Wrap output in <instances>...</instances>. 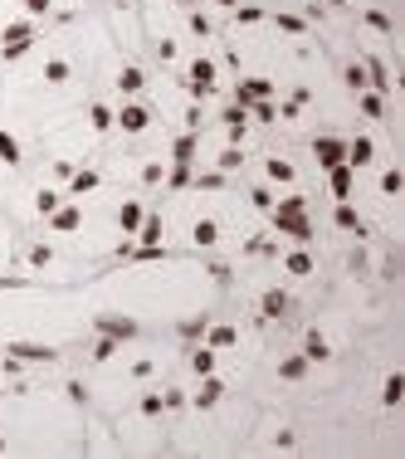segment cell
<instances>
[{
	"label": "cell",
	"mask_w": 405,
	"mask_h": 459,
	"mask_svg": "<svg viewBox=\"0 0 405 459\" xmlns=\"http://www.w3.org/2000/svg\"><path fill=\"white\" fill-rule=\"evenodd\" d=\"M220 396H225V381L210 371V376H201V391L191 396V406H196V411H210V406H220Z\"/></svg>",
	"instance_id": "obj_7"
},
{
	"label": "cell",
	"mask_w": 405,
	"mask_h": 459,
	"mask_svg": "<svg viewBox=\"0 0 405 459\" xmlns=\"http://www.w3.org/2000/svg\"><path fill=\"white\" fill-rule=\"evenodd\" d=\"M191 29H196V34H210V20H205L201 10H196V15H191Z\"/></svg>",
	"instance_id": "obj_48"
},
{
	"label": "cell",
	"mask_w": 405,
	"mask_h": 459,
	"mask_svg": "<svg viewBox=\"0 0 405 459\" xmlns=\"http://www.w3.org/2000/svg\"><path fill=\"white\" fill-rule=\"evenodd\" d=\"M274 230H279V234H288V239H298V244L312 239V225H307L303 211H279V206H274Z\"/></svg>",
	"instance_id": "obj_3"
},
{
	"label": "cell",
	"mask_w": 405,
	"mask_h": 459,
	"mask_svg": "<svg viewBox=\"0 0 405 459\" xmlns=\"http://www.w3.org/2000/svg\"><path fill=\"white\" fill-rule=\"evenodd\" d=\"M161 411H166L161 396H142V415H161Z\"/></svg>",
	"instance_id": "obj_41"
},
{
	"label": "cell",
	"mask_w": 405,
	"mask_h": 459,
	"mask_svg": "<svg viewBox=\"0 0 405 459\" xmlns=\"http://www.w3.org/2000/svg\"><path fill=\"white\" fill-rule=\"evenodd\" d=\"M239 166H244V152H239V147H225V152H220V171H239Z\"/></svg>",
	"instance_id": "obj_34"
},
{
	"label": "cell",
	"mask_w": 405,
	"mask_h": 459,
	"mask_svg": "<svg viewBox=\"0 0 405 459\" xmlns=\"http://www.w3.org/2000/svg\"><path fill=\"white\" fill-rule=\"evenodd\" d=\"M181 5H201V0H181Z\"/></svg>",
	"instance_id": "obj_51"
},
{
	"label": "cell",
	"mask_w": 405,
	"mask_h": 459,
	"mask_svg": "<svg viewBox=\"0 0 405 459\" xmlns=\"http://www.w3.org/2000/svg\"><path fill=\"white\" fill-rule=\"evenodd\" d=\"M288 274H293V279H303V274H312V259H307L303 249H293V254H288Z\"/></svg>",
	"instance_id": "obj_33"
},
{
	"label": "cell",
	"mask_w": 405,
	"mask_h": 459,
	"mask_svg": "<svg viewBox=\"0 0 405 459\" xmlns=\"http://www.w3.org/2000/svg\"><path fill=\"white\" fill-rule=\"evenodd\" d=\"M69 74H74L69 59H49V64H44V84H69Z\"/></svg>",
	"instance_id": "obj_26"
},
{
	"label": "cell",
	"mask_w": 405,
	"mask_h": 459,
	"mask_svg": "<svg viewBox=\"0 0 405 459\" xmlns=\"http://www.w3.org/2000/svg\"><path fill=\"white\" fill-rule=\"evenodd\" d=\"M186 88H191V98H210V93H215V64H210V59H196V64H191Z\"/></svg>",
	"instance_id": "obj_4"
},
{
	"label": "cell",
	"mask_w": 405,
	"mask_h": 459,
	"mask_svg": "<svg viewBox=\"0 0 405 459\" xmlns=\"http://www.w3.org/2000/svg\"><path fill=\"white\" fill-rule=\"evenodd\" d=\"M342 79H347V88H357V93L366 88V69H361V64H347V74H342Z\"/></svg>",
	"instance_id": "obj_36"
},
{
	"label": "cell",
	"mask_w": 405,
	"mask_h": 459,
	"mask_svg": "<svg viewBox=\"0 0 405 459\" xmlns=\"http://www.w3.org/2000/svg\"><path fill=\"white\" fill-rule=\"evenodd\" d=\"M244 113L254 117V122H274V117H279V108H274L269 98H254V103H244Z\"/></svg>",
	"instance_id": "obj_25"
},
{
	"label": "cell",
	"mask_w": 405,
	"mask_h": 459,
	"mask_svg": "<svg viewBox=\"0 0 405 459\" xmlns=\"http://www.w3.org/2000/svg\"><path fill=\"white\" fill-rule=\"evenodd\" d=\"M29 44H34V20H15V25L0 29V54L5 59H20Z\"/></svg>",
	"instance_id": "obj_1"
},
{
	"label": "cell",
	"mask_w": 405,
	"mask_h": 459,
	"mask_svg": "<svg viewBox=\"0 0 405 459\" xmlns=\"http://www.w3.org/2000/svg\"><path fill=\"white\" fill-rule=\"evenodd\" d=\"M196 186H205V191H220V186H225V171H210V176H201Z\"/></svg>",
	"instance_id": "obj_43"
},
{
	"label": "cell",
	"mask_w": 405,
	"mask_h": 459,
	"mask_svg": "<svg viewBox=\"0 0 405 459\" xmlns=\"http://www.w3.org/2000/svg\"><path fill=\"white\" fill-rule=\"evenodd\" d=\"M117 357V338H98L93 342V361H112Z\"/></svg>",
	"instance_id": "obj_35"
},
{
	"label": "cell",
	"mask_w": 405,
	"mask_h": 459,
	"mask_svg": "<svg viewBox=\"0 0 405 459\" xmlns=\"http://www.w3.org/2000/svg\"><path fill=\"white\" fill-rule=\"evenodd\" d=\"M327 5H347V0H327Z\"/></svg>",
	"instance_id": "obj_52"
},
{
	"label": "cell",
	"mask_w": 405,
	"mask_h": 459,
	"mask_svg": "<svg viewBox=\"0 0 405 459\" xmlns=\"http://www.w3.org/2000/svg\"><path fill=\"white\" fill-rule=\"evenodd\" d=\"M366 25H371V29H391V20H386L381 10H366Z\"/></svg>",
	"instance_id": "obj_44"
},
{
	"label": "cell",
	"mask_w": 405,
	"mask_h": 459,
	"mask_svg": "<svg viewBox=\"0 0 405 459\" xmlns=\"http://www.w3.org/2000/svg\"><path fill=\"white\" fill-rule=\"evenodd\" d=\"M249 201H254L259 211H274V191H269V186H254V191H249Z\"/></svg>",
	"instance_id": "obj_37"
},
{
	"label": "cell",
	"mask_w": 405,
	"mask_h": 459,
	"mask_svg": "<svg viewBox=\"0 0 405 459\" xmlns=\"http://www.w3.org/2000/svg\"><path fill=\"white\" fill-rule=\"evenodd\" d=\"M239 342V333H234V328H210V342L205 347H215V352H220V347H234Z\"/></svg>",
	"instance_id": "obj_30"
},
{
	"label": "cell",
	"mask_w": 405,
	"mask_h": 459,
	"mask_svg": "<svg viewBox=\"0 0 405 459\" xmlns=\"http://www.w3.org/2000/svg\"><path fill=\"white\" fill-rule=\"evenodd\" d=\"M5 352H10L15 361H59V352L44 347V342H10Z\"/></svg>",
	"instance_id": "obj_6"
},
{
	"label": "cell",
	"mask_w": 405,
	"mask_h": 459,
	"mask_svg": "<svg viewBox=\"0 0 405 459\" xmlns=\"http://www.w3.org/2000/svg\"><path fill=\"white\" fill-rule=\"evenodd\" d=\"M191 371H196V376H210V371H215V347H196V352H191Z\"/></svg>",
	"instance_id": "obj_24"
},
{
	"label": "cell",
	"mask_w": 405,
	"mask_h": 459,
	"mask_svg": "<svg viewBox=\"0 0 405 459\" xmlns=\"http://www.w3.org/2000/svg\"><path fill=\"white\" fill-rule=\"evenodd\" d=\"M59 206H64V196H59V191H39V196H34V211H39V215H54Z\"/></svg>",
	"instance_id": "obj_28"
},
{
	"label": "cell",
	"mask_w": 405,
	"mask_h": 459,
	"mask_svg": "<svg viewBox=\"0 0 405 459\" xmlns=\"http://www.w3.org/2000/svg\"><path fill=\"white\" fill-rule=\"evenodd\" d=\"M98 333H102V338H117V342H132V338H137V323H132V318H112V313H102Z\"/></svg>",
	"instance_id": "obj_8"
},
{
	"label": "cell",
	"mask_w": 405,
	"mask_h": 459,
	"mask_svg": "<svg viewBox=\"0 0 405 459\" xmlns=\"http://www.w3.org/2000/svg\"><path fill=\"white\" fill-rule=\"evenodd\" d=\"M112 127H122L127 137H137V132L152 127V108H147V103H122V108L112 113Z\"/></svg>",
	"instance_id": "obj_2"
},
{
	"label": "cell",
	"mask_w": 405,
	"mask_h": 459,
	"mask_svg": "<svg viewBox=\"0 0 405 459\" xmlns=\"http://www.w3.org/2000/svg\"><path fill=\"white\" fill-rule=\"evenodd\" d=\"M88 122H93V132H112V108H107V103H93V108H88Z\"/></svg>",
	"instance_id": "obj_27"
},
{
	"label": "cell",
	"mask_w": 405,
	"mask_h": 459,
	"mask_svg": "<svg viewBox=\"0 0 405 459\" xmlns=\"http://www.w3.org/2000/svg\"><path fill=\"white\" fill-rule=\"evenodd\" d=\"M303 357H307V361H327V357H332V347H327V338H322V333H307Z\"/></svg>",
	"instance_id": "obj_22"
},
{
	"label": "cell",
	"mask_w": 405,
	"mask_h": 459,
	"mask_svg": "<svg viewBox=\"0 0 405 459\" xmlns=\"http://www.w3.org/2000/svg\"><path fill=\"white\" fill-rule=\"evenodd\" d=\"M361 113H366V117H386V103H381V93H366V88H361Z\"/></svg>",
	"instance_id": "obj_32"
},
{
	"label": "cell",
	"mask_w": 405,
	"mask_h": 459,
	"mask_svg": "<svg viewBox=\"0 0 405 459\" xmlns=\"http://www.w3.org/2000/svg\"><path fill=\"white\" fill-rule=\"evenodd\" d=\"M259 308H264V318H284V313L293 308V298H288L284 288H269V293L259 298Z\"/></svg>",
	"instance_id": "obj_13"
},
{
	"label": "cell",
	"mask_w": 405,
	"mask_h": 459,
	"mask_svg": "<svg viewBox=\"0 0 405 459\" xmlns=\"http://www.w3.org/2000/svg\"><path fill=\"white\" fill-rule=\"evenodd\" d=\"M137 239H142V244H161V215H142Z\"/></svg>",
	"instance_id": "obj_23"
},
{
	"label": "cell",
	"mask_w": 405,
	"mask_h": 459,
	"mask_svg": "<svg viewBox=\"0 0 405 459\" xmlns=\"http://www.w3.org/2000/svg\"><path fill=\"white\" fill-rule=\"evenodd\" d=\"M269 93H274V84H269V79H244V84L234 88L239 108H244V103H254V98H269Z\"/></svg>",
	"instance_id": "obj_11"
},
{
	"label": "cell",
	"mask_w": 405,
	"mask_h": 459,
	"mask_svg": "<svg viewBox=\"0 0 405 459\" xmlns=\"http://www.w3.org/2000/svg\"><path fill=\"white\" fill-rule=\"evenodd\" d=\"M371 161H376V142H371V137L347 142V166H352V171H361V166H371Z\"/></svg>",
	"instance_id": "obj_9"
},
{
	"label": "cell",
	"mask_w": 405,
	"mask_h": 459,
	"mask_svg": "<svg viewBox=\"0 0 405 459\" xmlns=\"http://www.w3.org/2000/svg\"><path fill=\"white\" fill-rule=\"evenodd\" d=\"M49 259H54V249H49V244H34V249H29V264H34V269H44Z\"/></svg>",
	"instance_id": "obj_39"
},
{
	"label": "cell",
	"mask_w": 405,
	"mask_h": 459,
	"mask_svg": "<svg viewBox=\"0 0 405 459\" xmlns=\"http://www.w3.org/2000/svg\"><path fill=\"white\" fill-rule=\"evenodd\" d=\"M337 225H342V230H357V234H366V225H361V220H357V211H352V206H347V201H342V206H337Z\"/></svg>",
	"instance_id": "obj_29"
},
{
	"label": "cell",
	"mask_w": 405,
	"mask_h": 459,
	"mask_svg": "<svg viewBox=\"0 0 405 459\" xmlns=\"http://www.w3.org/2000/svg\"><path fill=\"white\" fill-rule=\"evenodd\" d=\"M117 88H122V93L132 98V93H142V88H147V74H142L137 64H127V69L117 74Z\"/></svg>",
	"instance_id": "obj_16"
},
{
	"label": "cell",
	"mask_w": 405,
	"mask_h": 459,
	"mask_svg": "<svg viewBox=\"0 0 405 459\" xmlns=\"http://www.w3.org/2000/svg\"><path fill=\"white\" fill-rule=\"evenodd\" d=\"M234 20H239V25H259L264 10H259V5H244V10H234Z\"/></svg>",
	"instance_id": "obj_38"
},
{
	"label": "cell",
	"mask_w": 405,
	"mask_h": 459,
	"mask_svg": "<svg viewBox=\"0 0 405 459\" xmlns=\"http://www.w3.org/2000/svg\"><path fill=\"white\" fill-rule=\"evenodd\" d=\"M210 5H220V10H234V5H239V0H210Z\"/></svg>",
	"instance_id": "obj_50"
},
{
	"label": "cell",
	"mask_w": 405,
	"mask_h": 459,
	"mask_svg": "<svg viewBox=\"0 0 405 459\" xmlns=\"http://www.w3.org/2000/svg\"><path fill=\"white\" fill-rule=\"evenodd\" d=\"M279 376H284V381H303L307 376V357L303 352H298V357H284V361H279Z\"/></svg>",
	"instance_id": "obj_21"
},
{
	"label": "cell",
	"mask_w": 405,
	"mask_h": 459,
	"mask_svg": "<svg viewBox=\"0 0 405 459\" xmlns=\"http://www.w3.org/2000/svg\"><path fill=\"white\" fill-rule=\"evenodd\" d=\"M327 181H332V196L337 201H352V166H327Z\"/></svg>",
	"instance_id": "obj_12"
},
{
	"label": "cell",
	"mask_w": 405,
	"mask_h": 459,
	"mask_svg": "<svg viewBox=\"0 0 405 459\" xmlns=\"http://www.w3.org/2000/svg\"><path fill=\"white\" fill-rule=\"evenodd\" d=\"M298 108H303V103H298V98H288V103L279 108V117H288V122H293V117H298Z\"/></svg>",
	"instance_id": "obj_49"
},
{
	"label": "cell",
	"mask_w": 405,
	"mask_h": 459,
	"mask_svg": "<svg viewBox=\"0 0 405 459\" xmlns=\"http://www.w3.org/2000/svg\"><path fill=\"white\" fill-rule=\"evenodd\" d=\"M25 10H29V15H49V10H54V0H25Z\"/></svg>",
	"instance_id": "obj_46"
},
{
	"label": "cell",
	"mask_w": 405,
	"mask_h": 459,
	"mask_svg": "<svg viewBox=\"0 0 405 459\" xmlns=\"http://www.w3.org/2000/svg\"><path fill=\"white\" fill-rule=\"evenodd\" d=\"M312 157H317L322 171H327V166H342V161H347V142H342V137H317V142H312Z\"/></svg>",
	"instance_id": "obj_5"
},
{
	"label": "cell",
	"mask_w": 405,
	"mask_h": 459,
	"mask_svg": "<svg viewBox=\"0 0 405 459\" xmlns=\"http://www.w3.org/2000/svg\"><path fill=\"white\" fill-rule=\"evenodd\" d=\"M171 186H191V166H181V161H176V171H171Z\"/></svg>",
	"instance_id": "obj_45"
},
{
	"label": "cell",
	"mask_w": 405,
	"mask_h": 459,
	"mask_svg": "<svg viewBox=\"0 0 405 459\" xmlns=\"http://www.w3.org/2000/svg\"><path fill=\"white\" fill-rule=\"evenodd\" d=\"M102 186V176L98 171H74V176H69V191H64V196H88V191H98Z\"/></svg>",
	"instance_id": "obj_14"
},
{
	"label": "cell",
	"mask_w": 405,
	"mask_h": 459,
	"mask_svg": "<svg viewBox=\"0 0 405 459\" xmlns=\"http://www.w3.org/2000/svg\"><path fill=\"white\" fill-rule=\"evenodd\" d=\"M381 186H386V191L396 196V191H401V171H386V176H381Z\"/></svg>",
	"instance_id": "obj_47"
},
{
	"label": "cell",
	"mask_w": 405,
	"mask_h": 459,
	"mask_svg": "<svg viewBox=\"0 0 405 459\" xmlns=\"http://www.w3.org/2000/svg\"><path fill=\"white\" fill-rule=\"evenodd\" d=\"M161 176H166V171H161V161H147V166H142V181H147V186H157Z\"/></svg>",
	"instance_id": "obj_40"
},
{
	"label": "cell",
	"mask_w": 405,
	"mask_h": 459,
	"mask_svg": "<svg viewBox=\"0 0 405 459\" xmlns=\"http://www.w3.org/2000/svg\"><path fill=\"white\" fill-rule=\"evenodd\" d=\"M49 225H54V234H74V230L84 225V211H79V206H59V211L49 215Z\"/></svg>",
	"instance_id": "obj_10"
},
{
	"label": "cell",
	"mask_w": 405,
	"mask_h": 459,
	"mask_svg": "<svg viewBox=\"0 0 405 459\" xmlns=\"http://www.w3.org/2000/svg\"><path fill=\"white\" fill-rule=\"evenodd\" d=\"M264 171H269V181H279V186H293V161H284V157H269V161H264Z\"/></svg>",
	"instance_id": "obj_19"
},
{
	"label": "cell",
	"mask_w": 405,
	"mask_h": 459,
	"mask_svg": "<svg viewBox=\"0 0 405 459\" xmlns=\"http://www.w3.org/2000/svg\"><path fill=\"white\" fill-rule=\"evenodd\" d=\"M401 391H405V381L396 376V371H391V376H386V391H381V401H386V406H401Z\"/></svg>",
	"instance_id": "obj_31"
},
{
	"label": "cell",
	"mask_w": 405,
	"mask_h": 459,
	"mask_svg": "<svg viewBox=\"0 0 405 459\" xmlns=\"http://www.w3.org/2000/svg\"><path fill=\"white\" fill-rule=\"evenodd\" d=\"M191 239H196V249H215V239H220V225H215V220H196Z\"/></svg>",
	"instance_id": "obj_20"
},
{
	"label": "cell",
	"mask_w": 405,
	"mask_h": 459,
	"mask_svg": "<svg viewBox=\"0 0 405 459\" xmlns=\"http://www.w3.org/2000/svg\"><path fill=\"white\" fill-rule=\"evenodd\" d=\"M142 201H122V211H117V225H122V234H137V225H142Z\"/></svg>",
	"instance_id": "obj_15"
},
{
	"label": "cell",
	"mask_w": 405,
	"mask_h": 459,
	"mask_svg": "<svg viewBox=\"0 0 405 459\" xmlns=\"http://www.w3.org/2000/svg\"><path fill=\"white\" fill-rule=\"evenodd\" d=\"M279 29H288V34H303L307 25L298 20V15H279Z\"/></svg>",
	"instance_id": "obj_42"
},
{
	"label": "cell",
	"mask_w": 405,
	"mask_h": 459,
	"mask_svg": "<svg viewBox=\"0 0 405 459\" xmlns=\"http://www.w3.org/2000/svg\"><path fill=\"white\" fill-rule=\"evenodd\" d=\"M171 161H181V166H191V161H196V132H181V137H176Z\"/></svg>",
	"instance_id": "obj_18"
},
{
	"label": "cell",
	"mask_w": 405,
	"mask_h": 459,
	"mask_svg": "<svg viewBox=\"0 0 405 459\" xmlns=\"http://www.w3.org/2000/svg\"><path fill=\"white\" fill-rule=\"evenodd\" d=\"M0 161H5V166H20V161H25L20 137H15V132H5V127H0Z\"/></svg>",
	"instance_id": "obj_17"
}]
</instances>
